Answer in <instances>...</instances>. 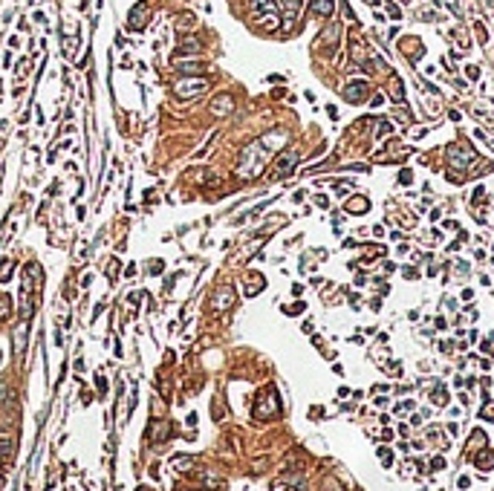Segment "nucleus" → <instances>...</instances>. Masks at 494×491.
<instances>
[{
  "instance_id": "f257e3e1",
  "label": "nucleus",
  "mask_w": 494,
  "mask_h": 491,
  "mask_svg": "<svg viewBox=\"0 0 494 491\" xmlns=\"http://www.w3.org/2000/svg\"><path fill=\"white\" fill-rule=\"evenodd\" d=\"M269 148L257 139V142H251L243 156H240V165H237V177L240 179H254V177H260L263 174V168H266V159H269Z\"/></svg>"
},
{
  "instance_id": "f03ea898",
  "label": "nucleus",
  "mask_w": 494,
  "mask_h": 491,
  "mask_svg": "<svg viewBox=\"0 0 494 491\" xmlns=\"http://www.w3.org/2000/svg\"><path fill=\"white\" fill-rule=\"evenodd\" d=\"M280 413V402H278V393L272 387H266L260 396H257V404H254V416L257 419H272Z\"/></svg>"
},
{
  "instance_id": "7ed1b4c3",
  "label": "nucleus",
  "mask_w": 494,
  "mask_h": 491,
  "mask_svg": "<svg viewBox=\"0 0 494 491\" xmlns=\"http://www.w3.org/2000/svg\"><path fill=\"white\" fill-rule=\"evenodd\" d=\"M208 90V78H191V75H185L182 81H177L174 84V95L177 98H197V95H202V92Z\"/></svg>"
},
{
  "instance_id": "20e7f679",
  "label": "nucleus",
  "mask_w": 494,
  "mask_h": 491,
  "mask_svg": "<svg viewBox=\"0 0 494 491\" xmlns=\"http://www.w3.org/2000/svg\"><path fill=\"white\" fill-rule=\"evenodd\" d=\"M448 162H451V168L465 171V168H471V165L477 162V154H474L471 148H465V145H451V148H448Z\"/></svg>"
},
{
  "instance_id": "39448f33",
  "label": "nucleus",
  "mask_w": 494,
  "mask_h": 491,
  "mask_svg": "<svg viewBox=\"0 0 494 491\" xmlns=\"http://www.w3.org/2000/svg\"><path fill=\"white\" fill-rule=\"evenodd\" d=\"M234 307V289L231 286H220L214 292V298H211V309L214 312H223V309Z\"/></svg>"
},
{
  "instance_id": "423d86ee",
  "label": "nucleus",
  "mask_w": 494,
  "mask_h": 491,
  "mask_svg": "<svg viewBox=\"0 0 494 491\" xmlns=\"http://www.w3.org/2000/svg\"><path fill=\"white\" fill-rule=\"evenodd\" d=\"M208 110H211L214 119H223V116H228V113L234 110V98H231L228 92H223V95H217L214 101L208 104Z\"/></svg>"
},
{
  "instance_id": "0eeeda50",
  "label": "nucleus",
  "mask_w": 494,
  "mask_h": 491,
  "mask_svg": "<svg viewBox=\"0 0 494 491\" xmlns=\"http://www.w3.org/2000/svg\"><path fill=\"white\" fill-rule=\"evenodd\" d=\"M295 165H298V154H295V151H292V154H283L278 159V165H275V174H272V177H275V179L289 177V174L295 171Z\"/></svg>"
},
{
  "instance_id": "6e6552de",
  "label": "nucleus",
  "mask_w": 494,
  "mask_h": 491,
  "mask_svg": "<svg viewBox=\"0 0 494 491\" xmlns=\"http://www.w3.org/2000/svg\"><path fill=\"white\" fill-rule=\"evenodd\" d=\"M344 95H347V101L359 104V101H364V98H367V84H364V81H353V84H347V87H344Z\"/></svg>"
},
{
  "instance_id": "1a4fd4ad",
  "label": "nucleus",
  "mask_w": 494,
  "mask_h": 491,
  "mask_svg": "<svg viewBox=\"0 0 494 491\" xmlns=\"http://www.w3.org/2000/svg\"><path fill=\"white\" fill-rule=\"evenodd\" d=\"M286 139H289V136H286V130H272V133H266L260 142H263V145H266V148L275 154V151H280V148H283V142H286Z\"/></svg>"
},
{
  "instance_id": "9d476101",
  "label": "nucleus",
  "mask_w": 494,
  "mask_h": 491,
  "mask_svg": "<svg viewBox=\"0 0 494 491\" xmlns=\"http://www.w3.org/2000/svg\"><path fill=\"white\" fill-rule=\"evenodd\" d=\"M174 67L180 69V72H185V75H197V72H205V64L202 61H182V58H174Z\"/></svg>"
},
{
  "instance_id": "9b49d317",
  "label": "nucleus",
  "mask_w": 494,
  "mask_h": 491,
  "mask_svg": "<svg viewBox=\"0 0 494 491\" xmlns=\"http://www.w3.org/2000/svg\"><path fill=\"white\" fill-rule=\"evenodd\" d=\"M145 23H148V6L139 3V6H133V12H130V29H142Z\"/></svg>"
},
{
  "instance_id": "f8f14e48",
  "label": "nucleus",
  "mask_w": 494,
  "mask_h": 491,
  "mask_svg": "<svg viewBox=\"0 0 494 491\" xmlns=\"http://www.w3.org/2000/svg\"><path fill=\"white\" fill-rule=\"evenodd\" d=\"M248 6L254 9V15H257V18H260V15H278L275 0H248Z\"/></svg>"
},
{
  "instance_id": "ddd939ff",
  "label": "nucleus",
  "mask_w": 494,
  "mask_h": 491,
  "mask_svg": "<svg viewBox=\"0 0 494 491\" xmlns=\"http://www.w3.org/2000/svg\"><path fill=\"white\" fill-rule=\"evenodd\" d=\"M333 9H336V0H312V15H318V18L333 15Z\"/></svg>"
},
{
  "instance_id": "4468645a",
  "label": "nucleus",
  "mask_w": 494,
  "mask_h": 491,
  "mask_svg": "<svg viewBox=\"0 0 494 491\" xmlns=\"http://www.w3.org/2000/svg\"><path fill=\"white\" fill-rule=\"evenodd\" d=\"M263 292V275H248L246 277V295H257Z\"/></svg>"
},
{
  "instance_id": "2eb2a0df",
  "label": "nucleus",
  "mask_w": 494,
  "mask_h": 491,
  "mask_svg": "<svg viewBox=\"0 0 494 491\" xmlns=\"http://www.w3.org/2000/svg\"><path fill=\"white\" fill-rule=\"evenodd\" d=\"M370 208V200L367 197H353L350 202H347V211L350 214H356V211H367Z\"/></svg>"
},
{
  "instance_id": "dca6fc26",
  "label": "nucleus",
  "mask_w": 494,
  "mask_h": 491,
  "mask_svg": "<svg viewBox=\"0 0 494 491\" xmlns=\"http://www.w3.org/2000/svg\"><path fill=\"white\" fill-rule=\"evenodd\" d=\"M168 433H171L168 422H154V428H151V439H154V442H159V439H168Z\"/></svg>"
},
{
  "instance_id": "f3484780",
  "label": "nucleus",
  "mask_w": 494,
  "mask_h": 491,
  "mask_svg": "<svg viewBox=\"0 0 494 491\" xmlns=\"http://www.w3.org/2000/svg\"><path fill=\"white\" fill-rule=\"evenodd\" d=\"M474 462H477V468H483V471H489L494 465V454L492 451H480L477 457H474Z\"/></svg>"
},
{
  "instance_id": "a211bd4d",
  "label": "nucleus",
  "mask_w": 494,
  "mask_h": 491,
  "mask_svg": "<svg viewBox=\"0 0 494 491\" xmlns=\"http://www.w3.org/2000/svg\"><path fill=\"white\" fill-rule=\"evenodd\" d=\"M280 6L286 9V18H289V23L295 21V15L301 12V0H280Z\"/></svg>"
},
{
  "instance_id": "6ab92c4d",
  "label": "nucleus",
  "mask_w": 494,
  "mask_h": 491,
  "mask_svg": "<svg viewBox=\"0 0 494 491\" xmlns=\"http://www.w3.org/2000/svg\"><path fill=\"white\" fill-rule=\"evenodd\" d=\"M194 52H200V41H194V38L182 41V46H180V55H194Z\"/></svg>"
},
{
  "instance_id": "aec40b11",
  "label": "nucleus",
  "mask_w": 494,
  "mask_h": 491,
  "mask_svg": "<svg viewBox=\"0 0 494 491\" xmlns=\"http://www.w3.org/2000/svg\"><path fill=\"white\" fill-rule=\"evenodd\" d=\"M15 272V260H3V269H0V283H6Z\"/></svg>"
},
{
  "instance_id": "412c9836",
  "label": "nucleus",
  "mask_w": 494,
  "mask_h": 491,
  "mask_svg": "<svg viewBox=\"0 0 494 491\" xmlns=\"http://www.w3.org/2000/svg\"><path fill=\"white\" fill-rule=\"evenodd\" d=\"M480 416H483V419H489V422H494V402H486V404H483Z\"/></svg>"
},
{
  "instance_id": "4be33fe9",
  "label": "nucleus",
  "mask_w": 494,
  "mask_h": 491,
  "mask_svg": "<svg viewBox=\"0 0 494 491\" xmlns=\"http://www.w3.org/2000/svg\"><path fill=\"white\" fill-rule=\"evenodd\" d=\"M6 315H9V298L0 295V318H6Z\"/></svg>"
},
{
  "instance_id": "5701e85b",
  "label": "nucleus",
  "mask_w": 494,
  "mask_h": 491,
  "mask_svg": "<svg viewBox=\"0 0 494 491\" xmlns=\"http://www.w3.org/2000/svg\"><path fill=\"white\" fill-rule=\"evenodd\" d=\"M379 460L384 462V465H390V451H387V448H379Z\"/></svg>"
},
{
  "instance_id": "b1692460",
  "label": "nucleus",
  "mask_w": 494,
  "mask_h": 491,
  "mask_svg": "<svg viewBox=\"0 0 494 491\" xmlns=\"http://www.w3.org/2000/svg\"><path fill=\"white\" fill-rule=\"evenodd\" d=\"M289 315H298V312H304V304H292V307H286Z\"/></svg>"
},
{
  "instance_id": "393cba45",
  "label": "nucleus",
  "mask_w": 494,
  "mask_h": 491,
  "mask_svg": "<svg viewBox=\"0 0 494 491\" xmlns=\"http://www.w3.org/2000/svg\"><path fill=\"white\" fill-rule=\"evenodd\" d=\"M376 133H379V136H387V133H390V124H387V122H382V124H379V130H376Z\"/></svg>"
},
{
  "instance_id": "a878e982",
  "label": "nucleus",
  "mask_w": 494,
  "mask_h": 491,
  "mask_svg": "<svg viewBox=\"0 0 494 491\" xmlns=\"http://www.w3.org/2000/svg\"><path fill=\"white\" fill-rule=\"evenodd\" d=\"M399 179H402V182H410L413 177H410V171H402V174H399Z\"/></svg>"
}]
</instances>
